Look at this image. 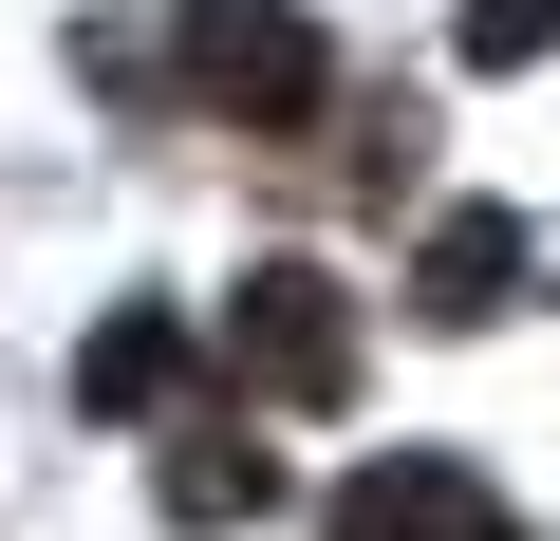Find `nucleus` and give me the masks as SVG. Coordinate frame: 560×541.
Segmentation results:
<instances>
[{
    "label": "nucleus",
    "instance_id": "obj_1",
    "mask_svg": "<svg viewBox=\"0 0 560 541\" xmlns=\"http://www.w3.org/2000/svg\"><path fill=\"white\" fill-rule=\"evenodd\" d=\"M168 57H187V94H206L224 131H300V113H318V75H337L300 0H187Z\"/></svg>",
    "mask_w": 560,
    "mask_h": 541
},
{
    "label": "nucleus",
    "instance_id": "obj_6",
    "mask_svg": "<svg viewBox=\"0 0 560 541\" xmlns=\"http://www.w3.org/2000/svg\"><path fill=\"white\" fill-rule=\"evenodd\" d=\"M168 522H280L261 430H187V448H168Z\"/></svg>",
    "mask_w": 560,
    "mask_h": 541
},
{
    "label": "nucleus",
    "instance_id": "obj_5",
    "mask_svg": "<svg viewBox=\"0 0 560 541\" xmlns=\"http://www.w3.org/2000/svg\"><path fill=\"white\" fill-rule=\"evenodd\" d=\"M75 392H94V411H131V430H150V411H168V392H187V318H94V355H75Z\"/></svg>",
    "mask_w": 560,
    "mask_h": 541
},
{
    "label": "nucleus",
    "instance_id": "obj_3",
    "mask_svg": "<svg viewBox=\"0 0 560 541\" xmlns=\"http://www.w3.org/2000/svg\"><path fill=\"white\" fill-rule=\"evenodd\" d=\"M337 541H504V504H486L448 448H393V467L337 485Z\"/></svg>",
    "mask_w": 560,
    "mask_h": 541
},
{
    "label": "nucleus",
    "instance_id": "obj_2",
    "mask_svg": "<svg viewBox=\"0 0 560 541\" xmlns=\"http://www.w3.org/2000/svg\"><path fill=\"white\" fill-rule=\"evenodd\" d=\"M224 355H243V411H337L355 392V299L318 281V261H261V281L224 299Z\"/></svg>",
    "mask_w": 560,
    "mask_h": 541
},
{
    "label": "nucleus",
    "instance_id": "obj_7",
    "mask_svg": "<svg viewBox=\"0 0 560 541\" xmlns=\"http://www.w3.org/2000/svg\"><path fill=\"white\" fill-rule=\"evenodd\" d=\"M523 57H560V0H467V75H523Z\"/></svg>",
    "mask_w": 560,
    "mask_h": 541
},
{
    "label": "nucleus",
    "instance_id": "obj_4",
    "mask_svg": "<svg viewBox=\"0 0 560 541\" xmlns=\"http://www.w3.org/2000/svg\"><path fill=\"white\" fill-rule=\"evenodd\" d=\"M523 281H541V261H523V224H504V205H448V243L411 261V318H504Z\"/></svg>",
    "mask_w": 560,
    "mask_h": 541
}]
</instances>
